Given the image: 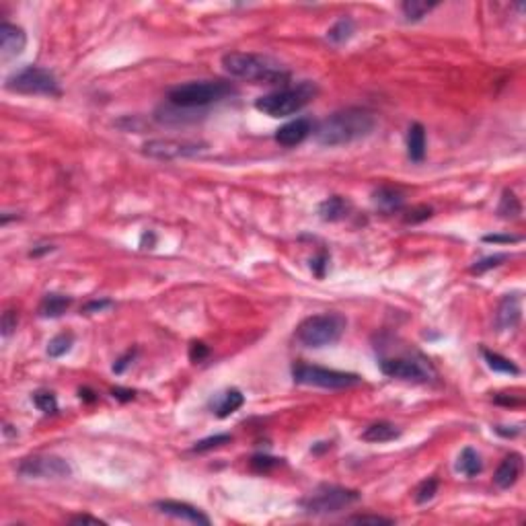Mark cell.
<instances>
[{"instance_id": "cell-32", "label": "cell", "mask_w": 526, "mask_h": 526, "mask_svg": "<svg viewBox=\"0 0 526 526\" xmlns=\"http://www.w3.org/2000/svg\"><path fill=\"white\" fill-rule=\"evenodd\" d=\"M508 259H510L508 253H496V255H489V257H483V259L475 262V265H471V271L473 274H485V271H489L494 267H500Z\"/></svg>"}, {"instance_id": "cell-6", "label": "cell", "mask_w": 526, "mask_h": 526, "mask_svg": "<svg viewBox=\"0 0 526 526\" xmlns=\"http://www.w3.org/2000/svg\"><path fill=\"white\" fill-rule=\"evenodd\" d=\"M4 87L13 93H21V95H62V89H60L56 74L48 68H39V66H27L23 71L11 74L6 78Z\"/></svg>"}, {"instance_id": "cell-35", "label": "cell", "mask_w": 526, "mask_h": 526, "mask_svg": "<svg viewBox=\"0 0 526 526\" xmlns=\"http://www.w3.org/2000/svg\"><path fill=\"white\" fill-rule=\"evenodd\" d=\"M430 216H432V208H428V206H417V208H413L411 212H407L405 222L407 224H417V222L428 220Z\"/></svg>"}, {"instance_id": "cell-7", "label": "cell", "mask_w": 526, "mask_h": 526, "mask_svg": "<svg viewBox=\"0 0 526 526\" xmlns=\"http://www.w3.org/2000/svg\"><path fill=\"white\" fill-rule=\"evenodd\" d=\"M292 379L296 384L305 386H319V389H352L362 383L358 374L354 372H341L323 366H311V364H296L292 368Z\"/></svg>"}, {"instance_id": "cell-10", "label": "cell", "mask_w": 526, "mask_h": 526, "mask_svg": "<svg viewBox=\"0 0 526 526\" xmlns=\"http://www.w3.org/2000/svg\"><path fill=\"white\" fill-rule=\"evenodd\" d=\"M19 475L27 479H66L72 475V467L62 456L35 455L19 463Z\"/></svg>"}, {"instance_id": "cell-22", "label": "cell", "mask_w": 526, "mask_h": 526, "mask_svg": "<svg viewBox=\"0 0 526 526\" xmlns=\"http://www.w3.org/2000/svg\"><path fill=\"white\" fill-rule=\"evenodd\" d=\"M456 471L467 479L477 477L479 473L483 471V460H481V456H479L475 448H471V446L463 448V453L458 456V463H456Z\"/></svg>"}, {"instance_id": "cell-20", "label": "cell", "mask_w": 526, "mask_h": 526, "mask_svg": "<svg viewBox=\"0 0 526 526\" xmlns=\"http://www.w3.org/2000/svg\"><path fill=\"white\" fill-rule=\"evenodd\" d=\"M518 321H520V298L508 294L498 309V325L502 329H514Z\"/></svg>"}, {"instance_id": "cell-8", "label": "cell", "mask_w": 526, "mask_h": 526, "mask_svg": "<svg viewBox=\"0 0 526 526\" xmlns=\"http://www.w3.org/2000/svg\"><path fill=\"white\" fill-rule=\"evenodd\" d=\"M358 500L360 494L356 489H345V487H337V485H323L314 494H311L309 498H305L300 502V506L305 508L307 514L325 516V514L341 512V510L350 508L352 503H356Z\"/></svg>"}, {"instance_id": "cell-30", "label": "cell", "mask_w": 526, "mask_h": 526, "mask_svg": "<svg viewBox=\"0 0 526 526\" xmlns=\"http://www.w3.org/2000/svg\"><path fill=\"white\" fill-rule=\"evenodd\" d=\"M33 403H35V407L39 411H44L46 415L58 411V401H56V395L51 391H37V393H33Z\"/></svg>"}, {"instance_id": "cell-25", "label": "cell", "mask_w": 526, "mask_h": 526, "mask_svg": "<svg viewBox=\"0 0 526 526\" xmlns=\"http://www.w3.org/2000/svg\"><path fill=\"white\" fill-rule=\"evenodd\" d=\"M498 214L506 218V220H516L522 214V204L520 200L516 197V193L512 190H506L502 193V200H500V206H498Z\"/></svg>"}, {"instance_id": "cell-14", "label": "cell", "mask_w": 526, "mask_h": 526, "mask_svg": "<svg viewBox=\"0 0 526 526\" xmlns=\"http://www.w3.org/2000/svg\"><path fill=\"white\" fill-rule=\"evenodd\" d=\"M25 46H27V35L21 27L11 23L0 25V56L4 62L21 56Z\"/></svg>"}, {"instance_id": "cell-12", "label": "cell", "mask_w": 526, "mask_h": 526, "mask_svg": "<svg viewBox=\"0 0 526 526\" xmlns=\"http://www.w3.org/2000/svg\"><path fill=\"white\" fill-rule=\"evenodd\" d=\"M154 508H157L161 514H165V516L177 518V520H183V522H190V525H210V518H208L200 508L192 506V503L177 502V500H161V502L154 503Z\"/></svg>"}, {"instance_id": "cell-15", "label": "cell", "mask_w": 526, "mask_h": 526, "mask_svg": "<svg viewBox=\"0 0 526 526\" xmlns=\"http://www.w3.org/2000/svg\"><path fill=\"white\" fill-rule=\"evenodd\" d=\"M522 467H525L522 455H518V453L508 455L502 463H500V467H498V471H496V475H494V483H496L500 489H510V487L518 481V477H520Z\"/></svg>"}, {"instance_id": "cell-16", "label": "cell", "mask_w": 526, "mask_h": 526, "mask_svg": "<svg viewBox=\"0 0 526 526\" xmlns=\"http://www.w3.org/2000/svg\"><path fill=\"white\" fill-rule=\"evenodd\" d=\"M245 403V395L239 389H226L224 393H218L212 399V409L218 417H228Z\"/></svg>"}, {"instance_id": "cell-34", "label": "cell", "mask_w": 526, "mask_h": 526, "mask_svg": "<svg viewBox=\"0 0 526 526\" xmlns=\"http://www.w3.org/2000/svg\"><path fill=\"white\" fill-rule=\"evenodd\" d=\"M348 522H358V525H393L395 520L393 518H384V516H370V514H358V516H352L348 518Z\"/></svg>"}, {"instance_id": "cell-13", "label": "cell", "mask_w": 526, "mask_h": 526, "mask_svg": "<svg viewBox=\"0 0 526 526\" xmlns=\"http://www.w3.org/2000/svg\"><path fill=\"white\" fill-rule=\"evenodd\" d=\"M312 132H314V126L309 118H296V120L288 121L282 128L276 130V142L286 146V148H292V146L305 142Z\"/></svg>"}, {"instance_id": "cell-45", "label": "cell", "mask_w": 526, "mask_h": 526, "mask_svg": "<svg viewBox=\"0 0 526 526\" xmlns=\"http://www.w3.org/2000/svg\"><path fill=\"white\" fill-rule=\"evenodd\" d=\"M496 403H503V405H518L520 399H512V397H496Z\"/></svg>"}, {"instance_id": "cell-31", "label": "cell", "mask_w": 526, "mask_h": 526, "mask_svg": "<svg viewBox=\"0 0 526 526\" xmlns=\"http://www.w3.org/2000/svg\"><path fill=\"white\" fill-rule=\"evenodd\" d=\"M231 440H233L231 434H216V436H210V438H204V440L195 442L193 453H208V451L218 448V446H222V444H228Z\"/></svg>"}, {"instance_id": "cell-29", "label": "cell", "mask_w": 526, "mask_h": 526, "mask_svg": "<svg viewBox=\"0 0 526 526\" xmlns=\"http://www.w3.org/2000/svg\"><path fill=\"white\" fill-rule=\"evenodd\" d=\"M438 487H440L438 479L430 477L426 479V481H422L420 487L415 489V503L424 506V503L432 502V500L436 498V494H438Z\"/></svg>"}, {"instance_id": "cell-23", "label": "cell", "mask_w": 526, "mask_h": 526, "mask_svg": "<svg viewBox=\"0 0 526 526\" xmlns=\"http://www.w3.org/2000/svg\"><path fill=\"white\" fill-rule=\"evenodd\" d=\"M372 200L384 212H397L403 206V193L395 190V188H389V185L379 188L377 192L372 193Z\"/></svg>"}, {"instance_id": "cell-33", "label": "cell", "mask_w": 526, "mask_h": 526, "mask_svg": "<svg viewBox=\"0 0 526 526\" xmlns=\"http://www.w3.org/2000/svg\"><path fill=\"white\" fill-rule=\"evenodd\" d=\"M280 465H282V458H274V456L267 455H255L251 458V467L255 471H259V473H267V471H271V469H276Z\"/></svg>"}, {"instance_id": "cell-21", "label": "cell", "mask_w": 526, "mask_h": 526, "mask_svg": "<svg viewBox=\"0 0 526 526\" xmlns=\"http://www.w3.org/2000/svg\"><path fill=\"white\" fill-rule=\"evenodd\" d=\"M72 298L64 294H46L39 305V317L44 319H58L71 309Z\"/></svg>"}, {"instance_id": "cell-41", "label": "cell", "mask_w": 526, "mask_h": 526, "mask_svg": "<svg viewBox=\"0 0 526 526\" xmlns=\"http://www.w3.org/2000/svg\"><path fill=\"white\" fill-rule=\"evenodd\" d=\"M111 395H114L116 399L123 401V403H126V401H132V399L136 397V393H134L132 389H120V386H118V389H114V391H111Z\"/></svg>"}, {"instance_id": "cell-4", "label": "cell", "mask_w": 526, "mask_h": 526, "mask_svg": "<svg viewBox=\"0 0 526 526\" xmlns=\"http://www.w3.org/2000/svg\"><path fill=\"white\" fill-rule=\"evenodd\" d=\"M314 95H317V85L311 80H305L294 87H286L269 95L259 97L255 101V109L269 118H288L305 109L314 99Z\"/></svg>"}, {"instance_id": "cell-19", "label": "cell", "mask_w": 526, "mask_h": 526, "mask_svg": "<svg viewBox=\"0 0 526 526\" xmlns=\"http://www.w3.org/2000/svg\"><path fill=\"white\" fill-rule=\"evenodd\" d=\"M401 436V430L391 424V422H377V424H370L366 430L362 432V440L364 442H372V444H381V442H391L395 438Z\"/></svg>"}, {"instance_id": "cell-39", "label": "cell", "mask_w": 526, "mask_h": 526, "mask_svg": "<svg viewBox=\"0 0 526 526\" xmlns=\"http://www.w3.org/2000/svg\"><path fill=\"white\" fill-rule=\"evenodd\" d=\"M134 356H136V350H128V352H126V354H123V356H121L116 364H114V372H116V374H121V372H123V370L132 364Z\"/></svg>"}, {"instance_id": "cell-43", "label": "cell", "mask_w": 526, "mask_h": 526, "mask_svg": "<svg viewBox=\"0 0 526 526\" xmlns=\"http://www.w3.org/2000/svg\"><path fill=\"white\" fill-rule=\"evenodd\" d=\"M109 305H111L109 300H95V302H89V305L85 307V311H101V309H105V307H109Z\"/></svg>"}, {"instance_id": "cell-18", "label": "cell", "mask_w": 526, "mask_h": 526, "mask_svg": "<svg viewBox=\"0 0 526 526\" xmlns=\"http://www.w3.org/2000/svg\"><path fill=\"white\" fill-rule=\"evenodd\" d=\"M350 210H352V204H350L345 197H341V195H331V197H327L325 202H321V206H319V216H321V220H325V222H339V220H343L345 216L350 214Z\"/></svg>"}, {"instance_id": "cell-37", "label": "cell", "mask_w": 526, "mask_h": 526, "mask_svg": "<svg viewBox=\"0 0 526 526\" xmlns=\"http://www.w3.org/2000/svg\"><path fill=\"white\" fill-rule=\"evenodd\" d=\"M327 265H329V255H327L325 251H323V253H319L314 259H311V269L317 278H323V276H325Z\"/></svg>"}, {"instance_id": "cell-11", "label": "cell", "mask_w": 526, "mask_h": 526, "mask_svg": "<svg viewBox=\"0 0 526 526\" xmlns=\"http://www.w3.org/2000/svg\"><path fill=\"white\" fill-rule=\"evenodd\" d=\"M206 150V144L188 142V140H150L144 144V154L154 159H183V157H195Z\"/></svg>"}, {"instance_id": "cell-27", "label": "cell", "mask_w": 526, "mask_h": 526, "mask_svg": "<svg viewBox=\"0 0 526 526\" xmlns=\"http://www.w3.org/2000/svg\"><path fill=\"white\" fill-rule=\"evenodd\" d=\"M354 31H356L354 21H352L350 17H343V19H339V21L327 31V39H329L331 44H335V46H339V44H345V42L354 35Z\"/></svg>"}, {"instance_id": "cell-28", "label": "cell", "mask_w": 526, "mask_h": 526, "mask_svg": "<svg viewBox=\"0 0 526 526\" xmlns=\"http://www.w3.org/2000/svg\"><path fill=\"white\" fill-rule=\"evenodd\" d=\"M72 345H74V335L72 334L56 335L48 343V356L49 358H60V356L71 352Z\"/></svg>"}, {"instance_id": "cell-2", "label": "cell", "mask_w": 526, "mask_h": 526, "mask_svg": "<svg viewBox=\"0 0 526 526\" xmlns=\"http://www.w3.org/2000/svg\"><path fill=\"white\" fill-rule=\"evenodd\" d=\"M222 68L235 78L251 80V82H284L288 80V71L276 60L259 56V54H249V51H231L222 56Z\"/></svg>"}, {"instance_id": "cell-24", "label": "cell", "mask_w": 526, "mask_h": 526, "mask_svg": "<svg viewBox=\"0 0 526 526\" xmlns=\"http://www.w3.org/2000/svg\"><path fill=\"white\" fill-rule=\"evenodd\" d=\"M481 354H483L485 364H487L494 372H502V374H510V377H518V374H520V368H518L510 358L502 356V354L491 352V350H481Z\"/></svg>"}, {"instance_id": "cell-9", "label": "cell", "mask_w": 526, "mask_h": 526, "mask_svg": "<svg viewBox=\"0 0 526 526\" xmlns=\"http://www.w3.org/2000/svg\"><path fill=\"white\" fill-rule=\"evenodd\" d=\"M384 377L399 379L407 383H428L434 377L430 362L422 356H395V358H381L379 362Z\"/></svg>"}, {"instance_id": "cell-40", "label": "cell", "mask_w": 526, "mask_h": 526, "mask_svg": "<svg viewBox=\"0 0 526 526\" xmlns=\"http://www.w3.org/2000/svg\"><path fill=\"white\" fill-rule=\"evenodd\" d=\"M483 240L485 243H518L520 237H514V235H485Z\"/></svg>"}, {"instance_id": "cell-17", "label": "cell", "mask_w": 526, "mask_h": 526, "mask_svg": "<svg viewBox=\"0 0 526 526\" xmlns=\"http://www.w3.org/2000/svg\"><path fill=\"white\" fill-rule=\"evenodd\" d=\"M407 157L411 163H424L426 159V130L422 123H411L407 132Z\"/></svg>"}, {"instance_id": "cell-38", "label": "cell", "mask_w": 526, "mask_h": 526, "mask_svg": "<svg viewBox=\"0 0 526 526\" xmlns=\"http://www.w3.org/2000/svg\"><path fill=\"white\" fill-rule=\"evenodd\" d=\"M17 321H19V319H17V314L13 311H6L2 314V335H4V337H8V335L17 329Z\"/></svg>"}, {"instance_id": "cell-42", "label": "cell", "mask_w": 526, "mask_h": 526, "mask_svg": "<svg viewBox=\"0 0 526 526\" xmlns=\"http://www.w3.org/2000/svg\"><path fill=\"white\" fill-rule=\"evenodd\" d=\"M72 525H105L103 520H99V518H93V516H87V514H82V516H74L71 518Z\"/></svg>"}, {"instance_id": "cell-26", "label": "cell", "mask_w": 526, "mask_h": 526, "mask_svg": "<svg viewBox=\"0 0 526 526\" xmlns=\"http://www.w3.org/2000/svg\"><path fill=\"white\" fill-rule=\"evenodd\" d=\"M438 6V2H424V0H407L401 4V13L407 21H422L430 11Z\"/></svg>"}, {"instance_id": "cell-3", "label": "cell", "mask_w": 526, "mask_h": 526, "mask_svg": "<svg viewBox=\"0 0 526 526\" xmlns=\"http://www.w3.org/2000/svg\"><path fill=\"white\" fill-rule=\"evenodd\" d=\"M237 89L224 80H195L173 87L169 91V103L179 109H202L212 103L224 101L226 97L235 95Z\"/></svg>"}, {"instance_id": "cell-44", "label": "cell", "mask_w": 526, "mask_h": 526, "mask_svg": "<svg viewBox=\"0 0 526 526\" xmlns=\"http://www.w3.org/2000/svg\"><path fill=\"white\" fill-rule=\"evenodd\" d=\"M80 399H85V401H89V403L97 401L95 393H93L91 389H80Z\"/></svg>"}, {"instance_id": "cell-5", "label": "cell", "mask_w": 526, "mask_h": 526, "mask_svg": "<svg viewBox=\"0 0 526 526\" xmlns=\"http://www.w3.org/2000/svg\"><path fill=\"white\" fill-rule=\"evenodd\" d=\"M345 331V319L339 312H323L305 319L296 327V341L305 348H327L341 339Z\"/></svg>"}, {"instance_id": "cell-1", "label": "cell", "mask_w": 526, "mask_h": 526, "mask_svg": "<svg viewBox=\"0 0 526 526\" xmlns=\"http://www.w3.org/2000/svg\"><path fill=\"white\" fill-rule=\"evenodd\" d=\"M377 128V118L358 107L337 111L314 128V140L321 146H343L370 136Z\"/></svg>"}, {"instance_id": "cell-36", "label": "cell", "mask_w": 526, "mask_h": 526, "mask_svg": "<svg viewBox=\"0 0 526 526\" xmlns=\"http://www.w3.org/2000/svg\"><path fill=\"white\" fill-rule=\"evenodd\" d=\"M210 356V348L206 345V343H202V341H193L192 345H190V360L192 362H204V360Z\"/></svg>"}]
</instances>
